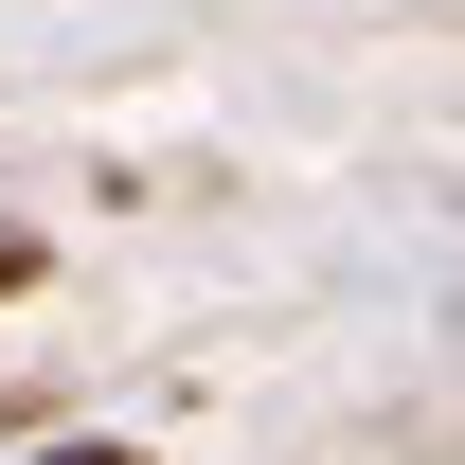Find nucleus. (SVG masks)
Wrapping results in <instances>:
<instances>
[{
	"mask_svg": "<svg viewBox=\"0 0 465 465\" xmlns=\"http://www.w3.org/2000/svg\"><path fill=\"white\" fill-rule=\"evenodd\" d=\"M54 465H125V448H54Z\"/></svg>",
	"mask_w": 465,
	"mask_h": 465,
	"instance_id": "obj_1",
	"label": "nucleus"
}]
</instances>
